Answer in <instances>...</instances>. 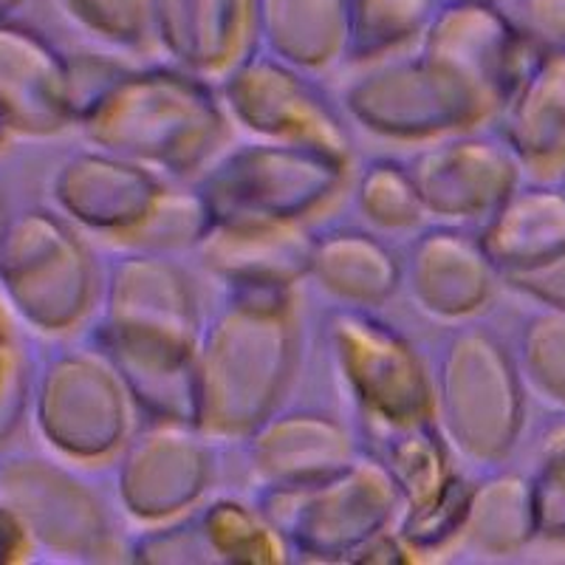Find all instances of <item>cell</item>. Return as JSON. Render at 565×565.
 Here are the masks:
<instances>
[{"label":"cell","mask_w":565,"mask_h":565,"mask_svg":"<svg viewBox=\"0 0 565 565\" xmlns=\"http://www.w3.org/2000/svg\"><path fill=\"white\" fill-rule=\"evenodd\" d=\"M0 119L20 136H52L68 125L65 60L32 29L0 20Z\"/></svg>","instance_id":"2"},{"label":"cell","mask_w":565,"mask_h":565,"mask_svg":"<svg viewBox=\"0 0 565 565\" xmlns=\"http://www.w3.org/2000/svg\"><path fill=\"white\" fill-rule=\"evenodd\" d=\"M0 282L34 328L65 331L88 300L83 246L52 212H23L9 221L0 244Z\"/></svg>","instance_id":"1"},{"label":"cell","mask_w":565,"mask_h":565,"mask_svg":"<svg viewBox=\"0 0 565 565\" xmlns=\"http://www.w3.org/2000/svg\"><path fill=\"white\" fill-rule=\"evenodd\" d=\"M38 424L49 444L68 456L105 450L114 433L108 382L79 356H60L38 382Z\"/></svg>","instance_id":"4"},{"label":"cell","mask_w":565,"mask_h":565,"mask_svg":"<svg viewBox=\"0 0 565 565\" xmlns=\"http://www.w3.org/2000/svg\"><path fill=\"white\" fill-rule=\"evenodd\" d=\"M0 503L52 552H79L94 537L88 494L65 472L38 458L0 461Z\"/></svg>","instance_id":"3"},{"label":"cell","mask_w":565,"mask_h":565,"mask_svg":"<svg viewBox=\"0 0 565 565\" xmlns=\"http://www.w3.org/2000/svg\"><path fill=\"white\" fill-rule=\"evenodd\" d=\"M153 20L186 60H221L249 34L257 0H153Z\"/></svg>","instance_id":"5"},{"label":"cell","mask_w":565,"mask_h":565,"mask_svg":"<svg viewBox=\"0 0 565 565\" xmlns=\"http://www.w3.org/2000/svg\"><path fill=\"white\" fill-rule=\"evenodd\" d=\"M29 387H32V367H29L26 348L20 345L7 309L0 306V450L12 441L23 422Z\"/></svg>","instance_id":"8"},{"label":"cell","mask_w":565,"mask_h":565,"mask_svg":"<svg viewBox=\"0 0 565 565\" xmlns=\"http://www.w3.org/2000/svg\"><path fill=\"white\" fill-rule=\"evenodd\" d=\"M29 537L26 526L20 523L18 514L0 503V563H14L26 554Z\"/></svg>","instance_id":"10"},{"label":"cell","mask_w":565,"mask_h":565,"mask_svg":"<svg viewBox=\"0 0 565 565\" xmlns=\"http://www.w3.org/2000/svg\"><path fill=\"white\" fill-rule=\"evenodd\" d=\"M257 20L280 49L306 63L348 40V0H257Z\"/></svg>","instance_id":"6"},{"label":"cell","mask_w":565,"mask_h":565,"mask_svg":"<svg viewBox=\"0 0 565 565\" xmlns=\"http://www.w3.org/2000/svg\"><path fill=\"white\" fill-rule=\"evenodd\" d=\"M7 199H3V190H0V244H3V235H7Z\"/></svg>","instance_id":"13"},{"label":"cell","mask_w":565,"mask_h":565,"mask_svg":"<svg viewBox=\"0 0 565 565\" xmlns=\"http://www.w3.org/2000/svg\"><path fill=\"white\" fill-rule=\"evenodd\" d=\"M534 23L548 29H565V0H529Z\"/></svg>","instance_id":"11"},{"label":"cell","mask_w":565,"mask_h":565,"mask_svg":"<svg viewBox=\"0 0 565 565\" xmlns=\"http://www.w3.org/2000/svg\"><path fill=\"white\" fill-rule=\"evenodd\" d=\"M3 134H7V125H3V119H0V139H3Z\"/></svg>","instance_id":"14"},{"label":"cell","mask_w":565,"mask_h":565,"mask_svg":"<svg viewBox=\"0 0 565 565\" xmlns=\"http://www.w3.org/2000/svg\"><path fill=\"white\" fill-rule=\"evenodd\" d=\"M436 0H348V49L376 54L413 38L430 20Z\"/></svg>","instance_id":"7"},{"label":"cell","mask_w":565,"mask_h":565,"mask_svg":"<svg viewBox=\"0 0 565 565\" xmlns=\"http://www.w3.org/2000/svg\"><path fill=\"white\" fill-rule=\"evenodd\" d=\"M23 3H26V0H0V20L9 18V14L18 7H23Z\"/></svg>","instance_id":"12"},{"label":"cell","mask_w":565,"mask_h":565,"mask_svg":"<svg viewBox=\"0 0 565 565\" xmlns=\"http://www.w3.org/2000/svg\"><path fill=\"white\" fill-rule=\"evenodd\" d=\"M79 26L114 43H134L153 20V0H63Z\"/></svg>","instance_id":"9"}]
</instances>
